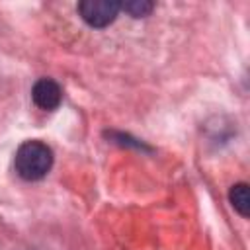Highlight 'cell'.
Here are the masks:
<instances>
[{
    "instance_id": "1",
    "label": "cell",
    "mask_w": 250,
    "mask_h": 250,
    "mask_svg": "<svg viewBox=\"0 0 250 250\" xmlns=\"http://www.w3.org/2000/svg\"><path fill=\"white\" fill-rule=\"evenodd\" d=\"M53 160H55L53 148L47 143L39 139H29L18 146L16 156H14V168L21 180L37 182V180H43L51 172Z\"/></svg>"
},
{
    "instance_id": "2",
    "label": "cell",
    "mask_w": 250,
    "mask_h": 250,
    "mask_svg": "<svg viewBox=\"0 0 250 250\" xmlns=\"http://www.w3.org/2000/svg\"><path fill=\"white\" fill-rule=\"evenodd\" d=\"M80 18L96 29L107 27L115 21L117 14L121 12V2L117 0H82L76 6Z\"/></svg>"
},
{
    "instance_id": "3",
    "label": "cell",
    "mask_w": 250,
    "mask_h": 250,
    "mask_svg": "<svg viewBox=\"0 0 250 250\" xmlns=\"http://www.w3.org/2000/svg\"><path fill=\"white\" fill-rule=\"evenodd\" d=\"M31 100L43 111H53L62 102V88L53 78H39L31 86Z\"/></svg>"
},
{
    "instance_id": "4",
    "label": "cell",
    "mask_w": 250,
    "mask_h": 250,
    "mask_svg": "<svg viewBox=\"0 0 250 250\" xmlns=\"http://www.w3.org/2000/svg\"><path fill=\"white\" fill-rule=\"evenodd\" d=\"M229 201L240 217H244V219L250 217V195H248L246 182H238L229 189Z\"/></svg>"
},
{
    "instance_id": "5",
    "label": "cell",
    "mask_w": 250,
    "mask_h": 250,
    "mask_svg": "<svg viewBox=\"0 0 250 250\" xmlns=\"http://www.w3.org/2000/svg\"><path fill=\"white\" fill-rule=\"evenodd\" d=\"M121 10L125 14H129L131 18H146L152 10H154V2L150 0H127V2H121Z\"/></svg>"
},
{
    "instance_id": "6",
    "label": "cell",
    "mask_w": 250,
    "mask_h": 250,
    "mask_svg": "<svg viewBox=\"0 0 250 250\" xmlns=\"http://www.w3.org/2000/svg\"><path fill=\"white\" fill-rule=\"evenodd\" d=\"M105 137H109L113 143H119V145H127V146H135V148H146V150H150L148 146H145L141 141H137V139H133V137H129V135H125V133H121V131H105Z\"/></svg>"
}]
</instances>
